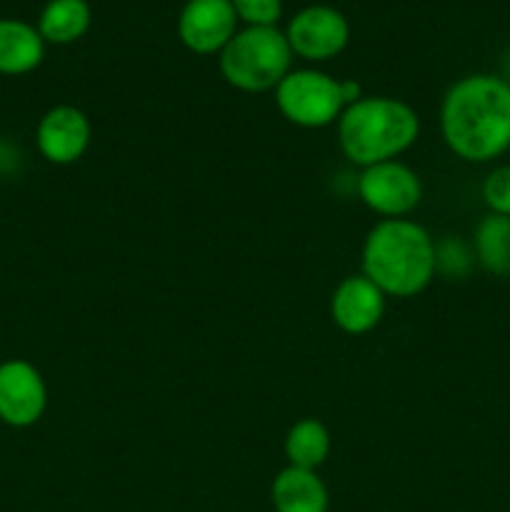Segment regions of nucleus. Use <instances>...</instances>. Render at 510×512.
I'll return each instance as SVG.
<instances>
[{"instance_id":"obj_15","label":"nucleus","mask_w":510,"mask_h":512,"mask_svg":"<svg viewBox=\"0 0 510 512\" xmlns=\"http://www.w3.org/2000/svg\"><path fill=\"white\" fill-rule=\"evenodd\" d=\"M475 260L490 275L508 278L510 275V218L488 213L480 218L473 233Z\"/></svg>"},{"instance_id":"obj_1","label":"nucleus","mask_w":510,"mask_h":512,"mask_svg":"<svg viewBox=\"0 0 510 512\" xmlns=\"http://www.w3.org/2000/svg\"><path fill=\"white\" fill-rule=\"evenodd\" d=\"M445 145L468 163H490L510 150V83L473 73L455 80L440 105Z\"/></svg>"},{"instance_id":"obj_12","label":"nucleus","mask_w":510,"mask_h":512,"mask_svg":"<svg viewBox=\"0 0 510 512\" xmlns=\"http://www.w3.org/2000/svg\"><path fill=\"white\" fill-rule=\"evenodd\" d=\"M275 512H328V488L315 470L293 468L280 470L270 488Z\"/></svg>"},{"instance_id":"obj_14","label":"nucleus","mask_w":510,"mask_h":512,"mask_svg":"<svg viewBox=\"0 0 510 512\" xmlns=\"http://www.w3.org/2000/svg\"><path fill=\"white\" fill-rule=\"evenodd\" d=\"M93 23V13L85 0H50L38 18V33L45 43L68 45L83 38Z\"/></svg>"},{"instance_id":"obj_2","label":"nucleus","mask_w":510,"mask_h":512,"mask_svg":"<svg viewBox=\"0 0 510 512\" xmlns=\"http://www.w3.org/2000/svg\"><path fill=\"white\" fill-rule=\"evenodd\" d=\"M438 270V248L423 225L405 218H385L363 245V275L390 298L423 293Z\"/></svg>"},{"instance_id":"obj_5","label":"nucleus","mask_w":510,"mask_h":512,"mask_svg":"<svg viewBox=\"0 0 510 512\" xmlns=\"http://www.w3.org/2000/svg\"><path fill=\"white\" fill-rule=\"evenodd\" d=\"M275 103L300 128H325L345 110L340 80L320 70H290L275 88Z\"/></svg>"},{"instance_id":"obj_18","label":"nucleus","mask_w":510,"mask_h":512,"mask_svg":"<svg viewBox=\"0 0 510 512\" xmlns=\"http://www.w3.org/2000/svg\"><path fill=\"white\" fill-rule=\"evenodd\" d=\"M235 8L238 20L248 25H275L278 18L283 15V0H230Z\"/></svg>"},{"instance_id":"obj_4","label":"nucleus","mask_w":510,"mask_h":512,"mask_svg":"<svg viewBox=\"0 0 510 512\" xmlns=\"http://www.w3.org/2000/svg\"><path fill=\"white\" fill-rule=\"evenodd\" d=\"M290 63L293 50L283 30L275 25H248L220 50V73L243 93H265L278 88L280 80L290 73Z\"/></svg>"},{"instance_id":"obj_10","label":"nucleus","mask_w":510,"mask_h":512,"mask_svg":"<svg viewBox=\"0 0 510 512\" xmlns=\"http://www.w3.org/2000/svg\"><path fill=\"white\" fill-rule=\"evenodd\" d=\"M88 115L73 105H55L35 128V143H38L40 155L53 165H70L85 155L90 145Z\"/></svg>"},{"instance_id":"obj_11","label":"nucleus","mask_w":510,"mask_h":512,"mask_svg":"<svg viewBox=\"0 0 510 512\" xmlns=\"http://www.w3.org/2000/svg\"><path fill=\"white\" fill-rule=\"evenodd\" d=\"M385 313V295L365 275H350L330 298L333 323L348 335H365L380 323Z\"/></svg>"},{"instance_id":"obj_9","label":"nucleus","mask_w":510,"mask_h":512,"mask_svg":"<svg viewBox=\"0 0 510 512\" xmlns=\"http://www.w3.org/2000/svg\"><path fill=\"white\" fill-rule=\"evenodd\" d=\"M238 15L230 0H188L180 10L178 38L190 53H220L238 33Z\"/></svg>"},{"instance_id":"obj_6","label":"nucleus","mask_w":510,"mask_h":512,"mask_svg":"<svg viewBox=\"0 0 510 512\" xmlns=\"http://www.w3.org/2000/svg\"><path fill=\"white\" fill-rule=\"evenodd\" d=\"M358 195L373 213L383 218H403L418 208L423 198L420 180L408 165L398 160L368 165L358 178Z\"/></svg>"},{"instance_id":"obj_19","label":"nucleus","mask_w":510,"mask_h":512,"mask_svg":"<svg viewBox=\"0 0 510 512\" xmlns=\"http://www.w3.org/2000/svg\"><path fill=\"white\" fill-rule=\"evenodd\" d=\"M340 98H343V105L348 108V105L358 103L363 98V90H360L355 80H340Z\"/></svg>"},{"instance_id":"obj_13","label":"nucleus","mask_w":510,"mask_h":512,"mask_svg":"<svg viewBox=\"0 0 510 512\" xmlns=\"http://www.w3.org/2000/svg\"><path fill=\"white\" fill-rule=\"evenodd\" d=\"M45 58V40L25 20L0 18V75H25Z\"/></svg>"},{"instance_id":"obj_3","label":"nucleus","mask_w":510,"mask_h":512,"mask_svg":"<svg viewBox=\"0 0 510 512\" xmlns=\"http://www.w3.org/2000/svg\"><path fill=\"white\" fill-rule=\"evenodd\" d=\"M418 133V113L403 100L385 95H363L338 118L340 150L360 168L395 160L415 143Z\"/></svg>"},{"instance_id":"obj_8","label":"nucleus","mask_w":510,"mask_h":512,"mask_svg":"<svg viewBox=\"0 0 510 512\" xmlns=\"http://www.w3.org/2000/svg\"><path fill=\"white\" fill-rule=\"evenodd\" d=\"M48 408V388L28 360H5L0 363V423L10 428H30L43 418Z\"/></svg>"},{"instance_id":"obj_7","label":"nucleus","mask_w":510,"mask_h":512,"mask_svg":"<svg viewBox=\"0 0 510 512\" xmlns=\"http://www.w3.org/2000/svg\"><path fill=\"white\" fill-rule=\"evenodd\" d=\"M285 38L293 55L323 63L343 53L350 40V25L345 15L330 5H308L290 20Z\"/></svg>"},{"instance_id":"obj_16","label":"nucleus","mask_w":510,"mask_h":512,"mask_svg":"<svg viewBox=\"0 0 510 512\" xmlns=\"http://www.w3.org/2000/svg\"><path fill=\"white\" fill-rule=\"evenodd\" d=\"M330 455V433L320 420L305 418L298 420L288 430L285 438V458L293 468L315 470L328 460Z\"/></svg>"},{"instance_id":"obj_17","label":"nucleus","mask_w":510,"mask_h":512,"mask_svg":"<svg viewBox=\"0 0 510 512\" xmlns=\"http://www.w3.org/2000/svg\"><path fill=\"white\" fill-rule=\"evenodd\" d=\"M483 203L493 215L510 218V165H498L483 180Z\"/></svg>"}]
</instances>
